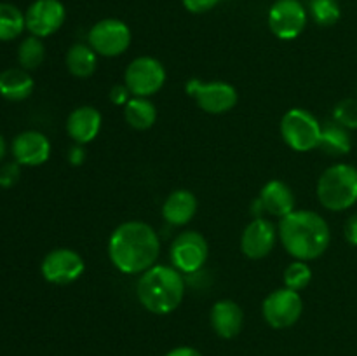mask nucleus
Returning <instances> with one entry per match:
<instances>
[{
	"label": "nucleus",
	"instance_id": "nucleus-12",
	"mask_svg": "<svg viewBox=\"0 0 357 356\" xmlns=\"http://www.w3.org/2000/svg\"><path fill=\"white\" fill-rule=\"evenodd\" d=\"M86 271V262L79 251L72 248H54L44 257L40 272L52 285H70L77 281Z\"/></svg>",
	"mask_w": 357,
	"mask_h": 356
},
{
	"label": "nucleus",
	"instance_id": "nucleus-22",
	"mask_svg": "<svg viewBox=\"0 0 357 356\" xmlns=\"http://www.w3.org/2000/svg\"><path fill=\"white\" fill-rule=\"evenodd\" d=\"M124 119L132 129L138 131H146L152 128L157 121V108L150 101V98L132 96L128 103L124 105Z\"/></svg>",
	"mask_w": 357,
	"mask_h": 356
},
{
	"label": "nucleus",
	"instance_id": "nucleus-1",
	"mask_svg": "<svg viewBox=\"0 0 357 356\" xmlns=\"http://www.w3.org/2000/svg\"><path fill=\"white\" fill-rule=\"evenodd\" d=\"M160 239L143 220H128L115 227L108 239V257L122 274H143L157 264Z\"/></svg>",
	"mask_w": 357,
	"mask_h": 356
},
{
	"label": "nucleus",
	"instance_id": "nucleus-5",
	"mask_svg": "<svg viewBox=\"0 0 357 356\" xmlns=\"http://www.w3.org/2000/svg\"><path fill=\"white\" fill-rule=\"evenodd\" d=\"M281 136L286 145L295 152H310L319 149L323 126L316 115L305 108H291L281 119Z\"/></svg>",
	"mask_w": 357,
	"mask_h": 356
},
{
	"label": "nucleus",
	"instance_id": "nucleus-7",
	"mask_svg": "<svg viewBox=\"0 0 357 356\" xmlns=\"http://www.w3.org/2000/svg\"><path fill=\"white\" fill-rule=\"evenodd\" d=\"M132 40L131 28L117 17H105L94 23L87 34V44L98 56L117 58L124 54Z\"/></svg>",
	"mask_w": 357,
	"mask_h": 356
},
{
	"label": "nucleus",
	"instance_id": "nucleus-13",
	"mask_svg": "<svg viewBox=\"0 0 357 356\" xmlns=\"http://www.w3.org/2000/svg\"><path fill=\"white\" fill-rule=\"evenodd\" d=\"M24 20L30 35L45 38L65 24L66 9L61 0H35L24 13Z\"/></svg>",
	"mask_w": 357,
	"mask_h": 356
},
{
	"label": "nucleus",
	"instance_id": "nucleus-2",
	"mask_svg": "<svg viewBox=\"0 0 357 356\" xmlns=\"http://www.w3.org/2000/svg\"><path fill=\"white\" fill-rule=\"evenodd\" d=\"M278 232L281 244L295 260H316L331 243L328 222L310 209H295L279 220Z\"/></svg>",
	"mask_w": 357,
	"mask_h": 356
},
{
	"label": "nucleus",
	"instance_id": "nucleus-16",
	"mask_svg": "<svg viewBox=\"0 0 357 356\" xmlns=\"http://www.w3.org/2000/svg\"><path fill=\"white\" fill-rule=\"evenodd\" d=\"M101 124H103V117L100 110L91 105H82L70 112L66 119V133L75 143L86 145L96 140L101 131Z\"/></svg>",
	"mask_w": 357,
	"mask_h": 356
},
{
	"label": "nucleus",
	"instance_id": "nucleus-17",
	"mask_svg": "<svg viewBox=\"0 0 357 356\" xmlns=\"http://www.w3.org/2000/svg\"><path fill=\"white\" fill-rule=\"evenodd\" d=\"M258 205L261 212L268 213L271 216L284 218L286 215L295 212V194L286 181L271 180L261 187Z\"/></svg>",
	"mask_w": 357,
	"mask_h": 356
},
{
	"label": "nucleus",
	"instance_id": "nucleus-6",
	"mask_svg": "<svg viewBox=\"0 0 357 356\" xmlns=\"http://www.w3.org/2000/svg\"><path fill=\"white\" fill-rule=\"evenodd\" d=\"M185 91L188 96L194 98L202 112L211 115L227 114L236 107L239 100L236 87L225 80L202 82L201 79H190L185 84Z\"/></svg>",
	"mask_w": 357,
	"mask_h": 356
},
{
	"label": "nucleus",
	"instance_id": "nucleus-3",
	"mask_svg": "<svg viewBox=\"0 0 357 356\" xmlns=\"http://www.w3.org/2000/svg\"><path fill=\"white\" fill-rule=\"evenodd\" d=\"M136 297L152 314H169L183 302L185 279L173 265L155 264L139 274Z\"/></svg>",
	"mask_w": 357,
	"mask_h": 356
},
{
	"label": "nucleus",
	"instance_id": "nucleus-9",
	"mask_svg": "<svg viewBox=\"0 0 357 356\" xmlns=\"http://www.w3.org/2000/svg\"><path fill=\"white\" fill-rule=\"evenodd\" d=\"M209 257L208 239L197 230H185L174 237L169 248L173 267L181 274H194L201 271Z\"/></svg>",
	"mask_w": 357,
	"mask_h": 356
},
{
	"label": "nucleus",
	"instance_id": "nucleus-21",
	"mask_svg": "<svg viewBox=\"0 0 357 356\" xmlns=\"http://www.w3.org/2000/svg\"><path fill=\"white\" fill-rule=\"evenodd\" d=\"M66 68L77 79H87L98 68V54L89 44H73L66 51Z\"/></svg>",
	"mask_w": 357,
	"mask_h": 356
},
{
	"label": "nucleus",
	"instance_id": "nucleus-15",
	"mask_svg": "<svg viewBox=\"0 0 357 356\" xmlns=\"http://www.w3.org/2000/svg\"><path fill=\"white\" fill-rule=\"evenodd\" d=\"M10 152L21 166H42L51 157V142L44 133L28 129L13 140Z\"/></svg>",
	"mask_w": 357,
	"mask_h": 356
},
{
	"label": "nucleus",
	"instance_id": "nucleus-4",
	"mask_svg": "<svg viewBox=\"0 0 357 356\" xmlns=\"http://www.w3.org/2000/svg\"><path fill=\"white\" fill-rule=\"evenodd\" d=\"M317 199L330 212H345L357 202V168L333 164L317 180Z\"/></svg>",
	"mask_w": 357,
	"mask_h": 356
},
{
	"label": "nucleus",
	"instance_id": "nucleus-34",
	"mask_svg": "<svg viewBox=\"0 0 357 356\" xmlns=\"http://www.w3.org/2000/svg\"><path fill=\"white\" fill-rule=\"evenodd\" d=\"M166 356H202L197 349L190 348V346H180V348H174L167 353Z\"/></svg>",
	"mask_w": 357,
	"mask_h": 356
},
{
	"label": "nucleus",
	"instance_id": "nucleus-11",
	"mask_svg": "<svg viewBox=\"0 0 357 356\" xmlns=\"http://www.w3.org/2000/svg\"><path fill=\"white\" fill-rule=\"evenodd\" d=\"M305 7L300 0H275L268 10V28L281 40H295L307 27Z\"/></svg>",
	"mask_w": 357,
	"mask_h": 356
},
{
	"label": "nucleus",
	"instance_id": "nucleus-25",
	"mask_svg": "<svg viewBox=\"0 0 357 356\" xmlns=\"http://www.w3.org/2000/svg\"><path fill=\"white\" fill-rule=\"evenodd\" d=\"M45 59V45L42 38L35 37V35H28L23 38L17 47V61H20L21 68L28 70H37L38 66L44 63Z\"/></svg>",
	"mask_w": 357,
	"mask_h": 356
},
{
	"label": "nucleus",
	"instance_id": "nucleus-18",
	"mask_svg": "<svg viewBox=\"0 0 357 356\" xmlns=\"http://www.w3.org/2000/svg\"><path fill=\"white\" fill-rule=\"evenodd\" d=\"M209 321H211L213 330L218 337L234 339L243 330L244 313L236 300L222 299L211 307Z\"/></svg>",
	"mask_w": 357,
	"mask_h": 356
},
{
	"label": "nucleus",
	"instance_id": "nucleus-19",
	"mask_svg": "<svg viewBox=\"0 0 357 356\" xmlns=\"http://www.w3.org/2000/svg\"><path fill=\"white\" fill-rule=\"evenodd\" d=\"M197 198L188 188H176L162 205V218L171 225H187L197 213Z\"/></svg>",
	"mask_w": 357,
	"mask_h": 356
},
{
	"label": "nucleus",
	"instance_id": "nucleus-14",
	"mask_svg": "<svg viewBox=\"0 0 357 356\" xmlns=\"http://www.w3.org/2000/svg\"><path fill=\"white\" fill-rule=\"evenodd\" d=\"M278 237V227L271 220L257 216L244 227L241 236V250L251 260H260L274 250Z\"/></svg>",
	"mask_w": 357,
	"mask_h": 356
},
{
	"label": "nucleus",
	"instance_id": "nucleus-20",
	"mask_svg": "<svg viewBox=\"0 0 357 356\" xmlns=\"http://www.w3.org/2000/svg\"><path fill=\"white\" fill-rule=\"evenodd\" d=\"M35 82L30 72L21 66L0 72V96L9 101H23L33 93Z\"/></svg>",
	"mask_w": 357,
	"mask_h": 356
},
{
	"label": "nucleus",
	"instance_id": "nucleus-23",
	"mask_svg": "<svg viewBox=\"0 0 357 356\" xmlns=\"http://www.w3.org/2000/svg\"><path fill=\"white\" fill-rule=\"evenodd\" d=\"M319 149L326 156H347L352 149V138L349 135V129L338 122H328L326 126H323Z\"/></svg>",
	"mask_w": 357,
	"mask_h": 356
},
{
	"label": "nucleus",
	"instance_id": "nucleus-30",
	"mask_svg": "<svg viewBox=\"0 0 357 356\" xmlns=\"http://www.w3.org/2000/svg\"><path fill=\"white\" fill-rule=\"evenodd\" d=\"M222 0H181L185 9L192 14H204L208 10L215 9Z\"/></svg>",
	"mask_w": 357,
	"mask_h": 356
},
{
	"label": "nucleus",
	"instance_id": "nucleus-28",
	"mask_svg": "<svg viewBox=\"0 0 357 356\" xmlns=\"http://www.w3.org/2000/svg\"><path fill=\"white\" fill-rule=\"evenodd\" d=\"M335 122L347 129H357V100H342L333 110Z\"/></svg>",
	"mask_w": 357,
	"mask_h": 356
},
{
	"label": "nucleus",
	"instance_id": "nucleus-35",
	"mask_svg": "<svg viewBox=\"0 0 357 356\" xmlns=\"http://www.w3.org/2000/svg\"><path fill=\"white\" fill-rule=\"evenodd\" d=\"M7 154V145H6V140H3V136L0 135V163L3 161V157H6Z\"/></svg>",
	"mask_w": 357,
	"mask_h": 356
},
{
	"label": "nucleus",
	"instance_id": "nucleus-8",
	"mask_svg": "<svg viewBox=\"0 0 357 356\" xmlns=\"http://www.w3.org/2000/svg\"><path fill=\"white\" fill-rule=\"evenodd\" d=\"M166 68L152 56H138L124 72V84L132 96L150 98L159 93L166 84Z\"/></svg>",
	"mask_w": 357,
	"mask_h": 356
},
{
	"label": "nucleus",
	"instance_id": "nucleus-29",
	"mask_svg": "<svg viewBox=\"0 0 357 356\" xmlns=\"http://www.w3.org/2000/svg\"><path fill=\"white\" fill-rule=\"evenodd\" d=\"M21 178V164L13 161V163H6L0 166V187L9 188L20 181Z\"/></svg>",
	"mask_w": 357,
	"mask_h": 356
},
{
	"label": "nucleus",
	"instance_id": "nucleus-26",
	"mask_svg": "<svg viewBox=\"0 0 357 356\" xmlns=\"http://www.w3.org/2000/svg\"><path fill=\"white\" fill-rule=\"evenodd\" d=\"M284 286L289 290H295V292H302L312 281V269L307 262L303 260H295L284 269Z\"/></svg>",
	"mask_w": 357,
	"mask_h": 356
},
{
	"label": "nucleus",
	"instance_id": "nucleus-31",
	"mask_svg": "<svg viewBox=\"0 0 357 356\" xmlns=\"http://www.w3.org/2000/svg\"><path fill=\"white\" fill-rule=\"evenodd\" d=\"M108 98H110L112 103L117 105V107H124V105L131 100L132 94L126 84H115L110 89V93H108Z\"/></svg>",
	"mask_w": 357,
	"mask_h": 356
},
{
	"label": "nucleus",
	"instance_id": "nucleus-33",
	"mask_svg": "<svg viewBox=\"0 0 357 356\" xmlns=\"http://www.w3.org/2000/svg\"><path fill=\"white\" fill-rule=\"evenodd\" d=\"M82 147L84 145H79V143H77V145L70 150L68 161L73 164V166H79V164H82L84 159H86V152H84Z\"/></svg>",
	"mask_w": 357,
	"mask_h": 356
},
{
	"label": "nucleus",
	"instance_id": "nucleus-10",
	"mask_svg": "<svg viewBox=\"0 0 357 356\" xmlns=\"http://www.w3.org/2000/svg\"><path fill=\"white\" fill-rule=\"evenodd\" d=\"M261 313L272 328L284 330V328L293 327L302 318L303 299L300 292L282 286L268 293L267 299L261 304Z\"/></svg>",
	"mask_w": 357,
	"mask_h": 356
},
{
	"label": "nucleus",
	"instance_id": "nucleus-24",
	"mask_svg": "<svg viewBox=\"0 0 357 356\" xmlns=\"http://www.w3.org/2000/svg\"><path fill=\"white\" fill-rule=\"evenodd\" d=\"M26 30L24 13L14 3L0 2V42H9Z\"/></svg>",
	"mask_w": 357,
	"mask_h": 356
},
{
	"label": "nucleus",
	"instance_id": "nucleus-32",
	"mask_svg": "<svg viewBox=\"0 0 357 356\" xmlns=\"http://www.w3.org/2000/svg\"><path fill=\"white\" fill-rule=\"evenodd\" d=\"M345 239L352 244V246H357V213L352 215L351 218L345 223Z\"/></svg>",
	"mask_w": 357,
	"mask_h": 356
},
{
	"label": "nucleus",
	"instance_id": "nucleus-27",
	"mask_svg": "<svg viewBox=\"0 0 357 356\" xmlns=\"http://www.w3.org/2000/svg\"><path fill=\"white\" fill-rule=\"evenodd\" d=\"M309 13L319 27H333L342 16L337 0H310Z\"/></svg>",
	"mask_w": 357,
	"mask_h": 356
}]
</instances>
